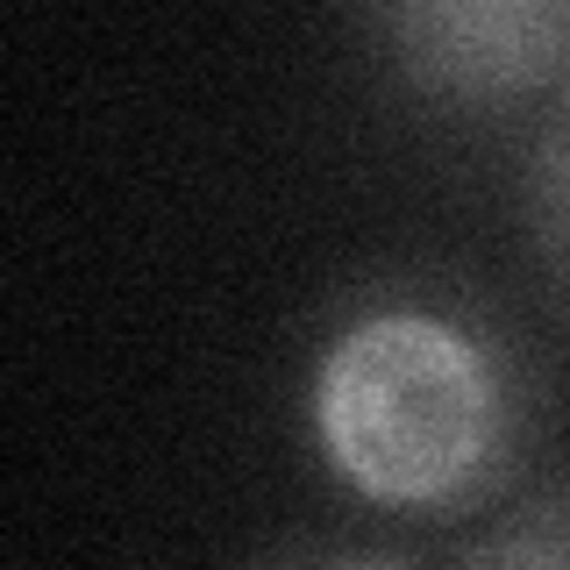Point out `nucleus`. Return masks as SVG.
Instances as JSON below:
<instances>
[{"label":"nucleus","instance_id":"nucleus-1","mask_svg":"<svg viewBox=\"0 0 570 570\" xmlns=\"http://www.w3.org/2000/svg\"><path fill=\"white\" fill-rule=\"evenodd\" d=\"M521 364L492 314L442 285L350 299L307 371V435L335 485L400 513L492 499L521 450Z\"/></svg>","mask_w":570,"mask_h":570},{"label":"nucleus","instance_id":"nucleus-2","mask_svg":"<svg viewBox=\"0 0 570 570\" xmlns=\"http://www.w3.org/2000/svg\"><path fill=\"white\" fill-rule=\"evenodd\" d=\"M371 36L406 94L442 107H499L570 79V0H414L379 8Z\"/></svg>","mask_w":570,"mask_h":570},{"label":"nucleus","instance_id":"nucleus-3","mask_svg":"<svg viewBox=\"0 0 570 570\" xmlns=\"http://www.w3.org/2000/svg\"><path fill=\"white\" fill-rule=\"evenodd\" d=\"M456 570H570V485L534 492L456 549Z\"/></svg>","mask_w":570,"mask_h":570},{"label":"nucleus","instance_id":"nucleus-4","mask_svg":"<svg viewBox=\"0 0 570 570\" xmlns=\"http://www.w3.org/2000/svg\"><path fill=\"white\" fill-rule=\"evenodd\" d=\"M534 222H542L549 257L570 278V86H563V107L542 129V150H534Z\"/></svg>","mask_w":570,"mask_h":570},{"label":"nucleus","instance_id":"nucleus-5","mask_svg":"<svg viewBox=\"0 0 570 570\" xmlns=\"http://www.w3.org/2000/svg\"><path fill=\"white\" fill-rule=\"evenodd\" d=\"M264 570H414V563H400V557H314V563H264Z\"/></svg>","mask_w":570,"mask_h":570}]
</instances>
